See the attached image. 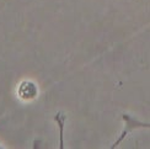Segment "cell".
Here are the masks:
<instances>
[{"mask_svg":"<svg viewBox=\"0 0 150 149\" xmlns=\"http://www.w3.org/2000/svg\"><path fill=\"white\" fill-rule=\"evenodd\" d=\"M0 148H1V145H0Z\"/></svg>","mask_w":150,"mask_h":149,"instance_id":"cell-3","label":"cell"},{"mask_svg":"<svg viewBox=\"0 0 150 149\" xmlns=\"http://www.w3.org/2000/svg\"><path fill=\"white\" fill-rule=\"evenodd\" d=\"M123 122H124V128L123 131L121 132V134L118 136V138L116 139V142L112 145V148H116L120 145L122 142L127 138V136H129L132 132L137 131V129H150V122H145V121H142L135 118L133 116H129V115H123Z\"/></svg>","mask_w":150,"mask_h":149,"instance_id":"cell-1","label":"cell"},{"mask_svg":"<svg viewBox=\"0 0 150 149\" xmlns=\"http://www.w3.org/2000/svg\"><path fill=\"white\" fill-rule=\"evenodd\" d=\"M37 95V88L33 83L31 82H23L20 88H18V96L23 100H31V99L36 97Z\"/></svg>","mask_w":150,"mask_h":149,"instance_id":"cell-2","label":"cell"}]
</instances>
